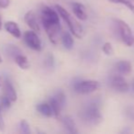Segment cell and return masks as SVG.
I'll return each instance as SVG.
<instances>
[{
  "label": "cell",
  "instance_id": "5b68a950",
  "mask_svg": "<svg viewBox=\"0 0 134 134\" xmlns=\"http://www.w3.org/2000/svg\"><path fill=\"white\" fill-rule=\"evenodd\" d=\"M99 87V83L96 80H79L73 84V89L76 93L87 95L96 91Z\"/></svg>",
  "mask_w": 134,
  "mask_h": 134
},
{
  "label": "cell",
  "instance_id": "6da1fadb",
  "mask_svg": "<svg viewBox=\"0 0 134 134\" xmlns=\"http://www.w3.org/2000/svg\"><path fill=\"white\" fill-rule=\"evenodd\" d=\"M40 18L42 25L49 41L53 44H57L59 39L60 29H61L58 13L48 6H42Z\"/></svg>",
  "mask_w": 134,
  "mask_h": 134
},
{
  "label": "cell",
  "instance_id": "9c48e42d",
  "mask_svg": "<svg viewBox=\"0 0 134 134\" xmlns=\"http://www.w3.org/2000/svg\"><path fill=\"white\" fill-rule=\"evenodd\" d=\"M1 87L3 88V95L8 97L12 102H15L18 99V95H16L15 87L13 86L12 83L9 81V79H7V77H5V79H4V82L2 84Z\"/></svg>",
  "mask_w": 134,
  "mask_h": 134
},
{
  "label": "cell",
  "instance_id": "30bf717a",
  "mask_svg": "<svg viewBox=\"0 0 134 134\" xmlns=\"http://www.w3.org/2000/svg\"><path fill=\"white\" fill-rule=\"evenodd\" d=\"M24 20H25L26 24H27L32 31H36V32H39L40 29H39V25H38V22H37V16H36L34 11H32V10L27 11V12L25 14Z\"/></svg>",
  "mask_w": 134,
  "mask_h": 134
},
{
  "label": "cell",
  "instance_id": "484cf974",
  "mask_svg": "<svg viewBox=\"0 0 134 134\" xmlns=\"http://www.w3.org/2000/svg\"><path fill=\"white\" fill-rule=\"evenodd\" d=\"M128 116L130 118H131L134 120V107H128V112H127Z\"/></svg>",
  "mask_w": 134,
  "mask_h": 134
},
{
  "label": "cell",
  "instance_id": "d4e9b609",
  "mask_svg": "<svg viewBox=\"0 0 134 134\" xmlns=\"http://www.w3.org/2000/svg\"><path fill=\"white\" fill-rule=\"evenodd\" d=\"M4 129H5V122H4V120H3L1 106H0V131H4Z\"/></svg>",
  "mask_w": 134,
  "mask_h": 134
},
{
  "label": "cell",
  "instance_id": "ac0fdd59",
  "mask_svg": "<svg viewBox=\"0 0 134 134\" xmlns=\"http://www.w3.org/2000/svg\"><path fill=\"white\" fill-rule=\"evenodd\" d=\"M14 59H15V62L16 63V64L21 68V69L26 70V69H28V68H29V63H28L27 58L26 57L25 55H23L22 53L16 55Z\"/></svg>",
  "mask_w": 134,
  "mask_h": 134
},
{
  "label": "cell",
  "instance_id": "d6986e66",
  "mask_svg": "<svg viewBox=\"0 0 134 134\" xmlns=\"http://www.w3.org/2000/svg\"><path fill=\"white\" fill-rule=\"evenodd\" d=\"M109 1L116 4H122L134 14V5L131 2V0H109Z\"/></svg>",
  "mask_w": 134,
  "mask_h": 134
},
{
  "label": "cell",
  "instance_id": "4316f807",
  "mask_svg": "<svg viewBox=\"0 0 134 134\" xmlns=\"http://www.w3.org/2000/svg\"><path fill=\"white\" fill-rule=\"evenodd\" d=\"M4 79H5V77H4V76H2V75H0V87H1L2 84H3V82H4Z\"/></svg>",
  "mask_w": 134,
  "mask_h": 134
},
{
  "label": "cell",
  "instance_id": "277c9868",
  "mask_svg": "<svg viewBox=\"0 0 134 134\" xmlns=\"http://www.w3.org/2000/svg\"><path fill=\"white\" fill-rule=\"evenodd\" d=\"M115 26L117 28V31L121 39L122 42L126 46H132L134 44V35L132 33L131 27L126 23L124 20L121 19H114Z\"/></svg>",
  "mask_w": 134,
  "mask_h": 134
},
{
  "label": "cell",
  "instance_id": "8fae6325",
  "mask_svg": "<svg viewBox=\"0 0 134 134\" xmlns=\"http://www.w3.org/2000/svg\"><path fill=\"white\" fill-rule=\"evenodd\" d=\"M72 7V10L74 15L80 20H86L87 18H88V15H87L86 12V8L85 7L80 3H78V2H75V3H72L71 5Z\"/></svg>",
  "mask_w": 134,
  "mask_h": 134
},
{
  "label": "cell",
  "instance_id": "f546056e",
  "mask_svg": "<svg viewBox=\"0 0 134 134\" xmlns=\"http://www.w3.org/2000/svg\"><path fill=\"white\" fill-rule=\"evenodd\" d=\"M0 63H2V57L0 56Z\"/></svg>",
  "mask_w": 134,
  "mask_h": 134
},
{
  "label": "cell",
  "instance_id": "7a4b0ae2",
  "mask_svg": "<svg viewBox=\"0 0 134 134\" xmlns=\"http://www.w3.org/2000/svg\"><path fill=\"white\" fill-rule=\"evenodd\" d=\"M80 118L90 125H98L102 121L100 104L98 99L86 103L80 111Z\"/></svg>",
  "mask_w": 134,
  "mask_h": 134
},
{
  "label": "cell",
  "instance_id": "e0dca14e",
  "mask_svg": "<svg viewBox=\"0 0 134 134\" xmlns=\"http://www.w3.org/2000/svg\"><path fill=\"white\" fill-rule=\"evenodd\" d=\"M61 41H62V44L65 47L67 50H71L73 48V45H74V39H73L72 36L70 33L69 32H65L62 35L61 37Z\"/></svg>",
  "mask_w": 134,
  "mask_h": 134
},
{
  "label": "cell",
  "instance_id": "ba28073f",
  "mask_svg": "<svg viewBox=\"0 0 134 134\" xmlns=\"http://www.w3.org/2000/svg\"><path fill=\"white\" fill-rule=\"evenodd\" d=\"M110 86L118 92H127L129 90V84L122 75H113L109 81Z\"/></svg>",
  "mask_w": 134,
  "mask_h": 134
},
{
  "label": "cell",
  "instance_id": "7c38bea8",
  "mask_svg": "<svg viewBox=\"0 0 134 134\" xmlns=\"http://www.w3.org/2000/svg\"><path fill=\"white\" fill-rule=\"evenodd\" d=\"M5 29L13 37L19 39L21 37V31L18 27V25L14 21H7L5 23Z\"/></svg>",
  "mask_w": 134,
  "mask_h": 134
},
{
  "label": "cell",
  "instance_id": "8992f818",
  "mask_svg": "<svg viewBox=\"0 0 134 134\" xmlns=\"http://www.w3.org/2000/svg\"><path fill=\"white\" fill-rule=\"evenodd\" d=\"M53 111V116L56 118H58L60 115L62 109L65 107L66 106V96L64 92L58 91L56 94L49 99V103Z\"/></svg>",
  "mask_w": 134,
  "mask_h": 134
},
{
  "label": "cell",
  "instance_id": "f1b7e54d",
  "mask_svg": "<svg viewBox=\"0 0 134 134\" xmlns=\"http://www.w3.org/2000/svg\"><path fill=\"white\" fill-rule=\"evenodd\" d=\"M132 87H133V90H134V80H133V83H132Z\"/></svg>",
  "mask_w": 134,
  "mask_h": 134
},
{
  "label": "cell",
  "instance_id": "4fadbf2b",
  "mask_svg": "<svg viewBox=\"0 0 134 134\" xmlns=\"http://www.w3.org/2000/svg\"><path fill=\"white\" fill-rule=\"evenodd\" d=\"M116 70L120 73V75H129L132 70V66H131V62L129 61H119L116 63Z\"/></svg>",
  "mask_w": 134,
  "mask_h": 134
},
{
  "label": "cell",
  "instance_id": "ffe728a7",
  "mask_svg": "<svg viewBox=\"0 0 134 134\" xmlns=\"http://www.w3.org/2000/svg\"><path fill=\"white\" fill-rule=\"evenodd\" d=\"M102 52L106 55H111L113 53V48L110 42H105L102 46Z\"/></svg>",
  "mask_w": 134,
  "mask_h": 134
},
{
  "label": "cell",
  "instance_id": "5bb4252c",
  "mask_svg": "<svg viewBox=\"0 0 134 134\" xmlns=\"http://www.w3.org/2000/svg\"><path fill=\"white\" fill-rule=\"evenodd\" d=\"M36 108L39 114H41L44 117L49 118V117L53 116V111H52L51 107L48 103H39L37 105Z\"/></svg>",
  "mask_w": 134,
  "mask_h": 134
},
{
  "label": "cell",
  "instance_id": "2e32d148",
  "mask_svg": "<svg viewBox=\"0 0 134 134\" xmlns=\"http://www.w3.org/2000/svg\"><path fill=\"white\" fill-rule=\"evenodd\" d=\"M4 51H5L7 55L10 56V57H12V58H15L16 55L22 53L21 50H20L18 46H16V45H14V44L5 45V48H4Z\"/></svg>",
  "mask_w": 134,
  "mask_h": 134
},
{
  "label": "cell",
  "instance_id": "52a82bcc",
  "mask_svg": "<svg viewBox=\"0 0 134 134\" xmlns=\"http://www.w3.org/2000/svg\"><path fill=\"white\" fill-rule=\"evenodd\" d=\"M24 41L27 44V47L30 49L37 52H40L42 49V42H41L40 39L37 36L36 31H28L24 33Z\"/></svg>",
  "mask_w": 134,
  "mask_h": 134
},
{
  "label": "cell",
  "instance_id": "44dd1931",
  "mask_svg": "<svg viewBox=\"0 0 134 134\" xmlns=\"http://www.w3.org/2000/svg\"><path fill=\"white\" fill-rule=\"evenodd\" d=\"M0 101H1V103H0V106H1V107H5V108H9V107H11L12 101H11L8 97H5V96H4V95L2 96Z\"/></svg>",
  "mask_w": 134,
  "mask_h": 134
},
{
  "label": "cell",
  "instance_id": "7402d4cb",
  "mask_svg": "<svg viewBox=\"0 0 134 134\" xmlns=\"http://www.w3.org/2000/svg\"><path fill=\"white\" fill-rule=\"evenodd\" d=\"M20 130H21L22 132L25 134L30 133V127L27 120H21V122H20Z\"/></svg>",
  "mask_w": 134,
  "mask_h": 134
},
{
  "label": "cell",
  "instance_id": "603a6c76",
  "mask_svg": "<svg viewBox=\"0 0 134 134\" xmlns=\"http://www.w3.org/2000/svg\"><path fill=\"white\" fill-rule=\"evenodd\" d=\"M45 64L47 67L52 68L54 66V57L51 54H48V57L46 58V61H45Z\"/></svg>",
  "mask_w": 134,
  "mask_h": 134
},
{
  "label": "cell",
  "instance_id": "3957f363",
  "mask_svg": "<svg viewBox=\"0 0 134 134\" xmlns=\"http://www.w3.org/2000/svg\"><path fill=\"white\" fill-rule=\"evenodd\" d=\"M55 7H56V10H57V12L58 13V15H59L64 19V21L67 23L70 32L76 38L81 39V38L83 37V35H84V29H83L82 26H81L76 20V18L71 16L67 11V9H65L63 7H61V6H59V5H56Z\"/></svg>",
  "mask_w": 134,
  "mask_h": 134
},
{
  "label": "cell",
  "instance_id": "83f0119b",
  "mask_svg": "<svg viewBox=\"0 0 134 134\" xmlns=\"http://www.w3.org/2000/svg\"><path fill=\"white\" fill-rule=\"evenodd\" d=\"M2 29V20H1V18H0V29Z\"/></svg>",
  "mask_w": 134,
  "mask_h": 134
},
{
  "label": "cell",
  "instance_id": "cb8c5ba5",
  "mask_svg": "<svg viewBox=\"0 0 134 134\" xmlns=\"http://www.w3.org/2000/svg\"><path fill=\"white\" fill-rule=\"evenodd\" d=\"M10 0H0V8H7L9 6Z\"/></svg>",
  "mask_w": 134,
  "mask_h": 134
},
{
  "label": "cell",
  "instance_id": "9a60e30c",
  "mask_svg": "<svg viewBox=\"0 0 134 134\" xmlns=\"http://www.w3.org/2000/svg\"><path fill=\"white\" fill-rule=\"evenodd\" d=\"M62 122H63L65 128L69 131L70 133H77L78 132V130H77L76 124H75V121L73 120L72 118L69 116H66L62 118Z\"/></svg>",
  "mask_w": 134,
  "mask_h": 134
}]
</instances>
